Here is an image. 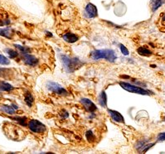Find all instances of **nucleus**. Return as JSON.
Here are the masks:
<instances>
[{
	"mask_svg": "<svg viewBox=\"0 0 165 154\" xmlns=\"http://www.w3.org/2000/svg\"><path fill=\"white\" fill-rule=\"evenodd\" d=\"M137 51L139 55H143V56H149V55H152V51H149V49H147L146 47H143V46L139 47L137 50Z\"/></svg>",
	"mask_w": 165,
	"mask_h": 154,
	"instance_id": "14",
	"label": "nucleus"
},
{
	"mask_svg": "<svg viewBox=\"0 0 165 154\" xmlns=\"http://www.w3.org/2000/svg\"><path fill=\"white\" fill-rule=\"evenodd\" d=\"M81 103L82 104L83 106L86 109V110H88L89 112H91V113H94L95 111H96L97 110V108H96V106L95 105L92 101H91L90 99H81Z\"/></svg>",
	"mask_w": 165,
	"mask_h": 154,
	"instance_id": "7",
	"label": "nucleus"
},
{
	"mask_svg": "<svg viewBox=\"0 0 165 154\" xmlns=\"http://www.w3.org/2000/svg\"><path fill=\"white\" fill-rule=\"evenodd\" d=\"M120 49L121 52H122V54L125 55H129V51L127 49L126 47L124 46V45L120 44Z\"/></svg>",
	"mask_w": 165,
	"mask_h": 154,
	"instance_id": "23",
	"label": "nucleus"
},
{
	"mask_svg": "<svg viewBox=\"0 0 165 154\" xmlns=\"http://www.w3.org/2000/svg\"><path fill=\"white\" fill-rule=\"evenodd\" d=\"M163 20L165 21V13H164V17H163Z\"/></svg>",
	"mask_w": 165,
	"mask_h": 154,
	"instance_id": "26",
	"label": "nucleus"
},
{
	"mask_svg": "<svg viewBox=\"0 0 165 154\" xmlns=\"http://www.w3.org/2000/svg\"><path fill=\"white\" fill-rule=\"evenodd\" d=\"M110 115L111 116L112 119L114 121L118 122V123H124L125 120H124V117L121 115L120 114L119 112H117L116 110H108Z\"/></svg>",
	"mask_w": 165,
	"mask_h": 154,
	"instance_id": "9",
	"label": "nucleus"
},
{
	"mask_svg": "<svg viewBox=\"0 0 165 154\" xmlns=\"http://www.w3.org/2000/svg\"><path fill=\"white\" fill-rule=\"evenodd\" d=\"M120 85L124 89H125V90L130 92V93L138 94H142V95H149V94H151V92L149 91V90H146V89L140 88L139 86H135V85H131L129 83L120 82Z\"/></svg>",
	"mask_w": 165,
	"mask_h": 154,
	"instance_id": "3",
	"label": "nucleus"
},
{
	"mask_svg": "<svg viewBox=\"0 0 165 154\" xmlns=\"http://www.w3.org/2000/svg\"><path fill=\"white\" fill-rule=\"evenodd\" d=\"M24 101H25V103H26L29 107H31V106L33 105V101H34V99H33L32 94L28 93V92L25 94V95H24Z\"/></svg>",
	"mask_w": 165,
	"mask_h": 154,
	"instance_id": "16",
	"label": "nucleus"
},
{
	"mask_svg": "<svg viewBox=\"0 0 165 154\" xmlns=\"http://www.w3.org/2000/svg\"><path fill=\"white\" fill-rule=\"evenodd\" d=\"M14 120H17V121L22 126H26L27 125V123H26V118H20V117H17L14 119Z\"/></svg>",
	"mask_w": 165,
	"mask_h": 154,
	"instance_id": "22",
	"label": "nucleus"
},
{
	"mask_svg": "<svg viewBox=\"0 0 165 154\" xmlns=\"http://www.w3.org/2000/svg\"><path fill=\"white\" fill-rule=\"evenodd\" d=\"M61 61H62V63L65 66V68L69 72H73L77 67H79L82 64L77 58L72 59L66 55H61Z\"/></svg>",
	"mask_w": 165,
	"mask_h": 154,
	"instance_id": "2",
	"label": "nucleus"
},
{
	"mask_svg": "<svg viewBox=\"0 0 165 154\" xmlns=\"http://www.w3.org/2000/svg\"><path fill=\"white\" fill-rule=\"evenodd\" d=\"M63 39L67 42H70V43H73V42H76L77 40H78V37L77 35L73 34V33H66L63 36Z\"/></svg>",
	"mask_w": 165,
	"mask_h": 154,
	"instance_id": "12",
	"label": "nucleus"
},
{
	"mask_svg": "<svg viewBox=\"0 0 165 154\" xmlns=\"http://www.w3.org/2000/svg\"><path fill=\"white\" fill-rule=\"evenodd\" d=\"M28 128L29 129L33 132L36 133H42L46 131V126L41 122L37 119H32L28 123Z\"/></svg>",
	"mask_w": 165,
	"mask_h": 154,
	"instance_id": "4",
	"label": "nucleus"
},
{
	"mask_svg": "<svg viewBox=\"0 0 165 154\" xmlns=\"http://www.w3.org/2000/svg\"><path fill=\"white\" fill-rule=\"evenodd\" d=\"M6 52L8 53V55H9V57H10V58H16L17 56L18 55V53H17V51L10 49V48L6 49Z\"/></svg>",
	"mask_w": 165,
	"mask_h": 154,
	"instance_id": "19",
	"label": "nucleus"
},
{
	"mask_svg": "<svg viewBox=\"0 0 165 154\" xmlns=\"http://www.w3.org/2000/svg\"><path fill=\"white\" fill-rule=\"evenodd\" d=\"M86 12L89 17H95L97 16V8L92 3H89L86 7Z\"/></svg>",
	"mask_w": 165,
	"mask_h": 154,
	"instance_id": "8",
	"label": "nucleus"
},
{
	"mask_svg": "<svg viewBox=\"0 0 165 154\" xmlns=\"http://www.w3.org/2000/svg\"><path fill=\"white\" fill-rule=\"evenodd\" d=\"M9 63H10V61L6 56L0 54V65L6 66V65H9Z\"/></svg>",
	"mask_w": 165,
	"mask_h": 154,
	"instance_id": "21",
	"label": "nucleus"
},
{
	"mask_svg": "<svg viewBox=\"0 0 165 154\" xmlns=\"http://www.w3.org/2000/svg\"><path fill=\"white\" fill-rule=\"evenodd\" d=\"M22 60L24 61V63L26 65L30 66H35L38 62V60L33 55H30V54H22Z\"/></svg>",
	"mask_w": 165,
	"mask_h": 154,
	"instance_id": "6",
	"label": "nucleus"
},
{
	"mask_svg": "<svg viewBox=\"0 0 165 154\" xmlns=\"http://www.w3.org/2000/svg\"><path fill=\"white\" fill-rule=\"evenodd\" d=\"M18 107L17 105H3L0 107V110L3 112H5L6 114H15V110H17Z\"/></svg>",
	"mask_w": 165,
	"mask_h": 154,
	"instance_id": "10",
	"label": "nucleus"
},
{
	"mask_svg": "<svg viewBox=\"0 0 165 154\" xmlns=\"http://www.w3.org/2000/svg\"><path fill=\"white\" fill-rule=\"evenodd\" d=\"M62 113H63V114H61V117H62L63 119H64V118H67L68 115H69V114H68V113L66 112V111H64V112H62Z\"/></svg>",
	"mask_w": 165,
	"mask_h": 154,
	"instance_id": "25",
	"label": "nucleus"
},
{
	"mask_svg": "<svg viewBox=\"0 0 165 154\" xmlns=\"http://www.w3.org/2000/svg\"><path fill=\"white\" fill-rule=\"evenodd\" d=\"M86 138L90 143H92L95 140V134L92 131H87L86 133Z\"/></svg>",
	"mask_w": 165,
	"mask_h": 154,
	"instance_id": "18",
	"label": "nucleus"
},
{
	"mask_svg": "<svg viewBox=\"0 0 165 154\" xmlns=\"http://www.w3.org/2000/svg\"><path fill=\"white\" fill-rule=\"evenodd\" d=\"M13 31L10 28H0V36H3L6 38H12Z\"/></svg>",
	"mask_w": 165,
	"mask_h": 154,
	"instance_id": "13",
	"label": "nucleus"
},
{
	"mask_svg": "<svg viewBox=\"0 0 165 154\" xmlns=\"http://www.w3.org/2000/svg\"><path fill=\"white\" fill-rule=\"evenodd\" d=\"M0 89L2 91H11L13 89V86L8 83L1 82L0 83Z\"/></svg>",
	"mask_w": 165,
	"mask_h": 154,
	"instance_id": "17",
	"label": "nucleus"
},
{
	"mask_svg": "<svg viewBox=\"0 0 165 154\" xmlns=\"http://www.w3.org/2000/svg\"><path fill=\"white\" fill-rule=\"evenodd\" d=\"M91 56L93 60H100V59H105L110 62H114L116 61L117 56L116 52L113 50H95L91 52Z\"/></svg>",
	"mask_w": 165,
	"mask_h": 154,
	"instance_id": "1",
	"label": "nucleus"
},
{
	"mask_svg": "<svg viewBox=\"0 0 165 154\" xmlns=\"http://www.w3.org/2000/svg\"><path fill=\"white\" fill-rule=\"evenodd\" d=\"M164 120H165V118H164Z\"/></svg>",
	"mask_w": 165,
	"mask_h": 154,
	"instance_id": "27",
	"label": "nucleus"
},
{
	"mask_svg": "<svg viewBox=\"0 0 165 154\" xmlns=\"http://www.w3.org/2000/svg\"><path fill=\"white\" fill-rule=\"evenodd\" d=\"M157 141L158 142H164L165 141V132H160L159 134L157 137Z\"/></svg>",
	"mask_w": 165,
	"mask_h": 154,
	"instance_id": "24",
	"label": "nucleus"
},
{
	"mask_svg": "<svg viewBox=\"0 0 165 154\" xmlns=\"http://www.w3.org/2000/svg\"><path fill=\"white\" fill-rule=\"evenodd\" d=\"M165 3V0H151L150 1V8L152 12L157 11L161 6Z\"/></svg>",
	"mask_w": 165,
	"mask_h": 154,
	"instance_id": "11",
	"label": "nucleus"
},
{
	"mask_svg": "<svg viewBox=\"0 0 165 154\" xmlns=\"http://www.w3.org/2000/svg\"><path fill=\"white\" fill-rule=\"evenodd\" d=\"M14 46H15L17 49H18L22 52V54H27V53H29V51H30V49L28 48V47H26V46H20V45H14Z\"/></svg>",
	"mask_w": 165,
	"mask_h": 154,
	"instance_id": "20",
	"label": "nucleus"
},
{
	"mask_svg": "<svg viewBox=\"0 0 165 154\" xmlns=\"http://www.w3.org/2000/svg\"><path fill=\"white\" fill-rule=\"evenodd\" d=\"M47 88L49 89L50 91L53 93L61 94V95H66L67 91L63 87H61L60 85L56 84L55 82H48L47 84Z\"/></svg>",
	"mask_w": 165,
	"mask_h": 154,
	"instance_id": "5",
	"label": "nucleus"
},
{
	"mask_svg": "<svg viewBox=\"0 0 165 154\" xmlns=\"http://www.w3.org/2000/svg\"><path fill=\"white\" fill-rule=\"evenodd\" d=\"M99 103L102 107H106L107 105V97L105 91H102L99 97Z\"/></svg>",
	"mask_w": 165,
	"mask_h": 154,
	"instance_id": "15",
	"label": "nucleus"
}]
</instances>
